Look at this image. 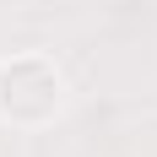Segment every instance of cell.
Returning a JSON list of instances; mask_svg holds the SVG:
<instances>
[{"label":"cell","instance_id":"cell-1","mask_svg":"<svg viewBox=\"0 0 157 157\" xmlns=\"http://www.w3.org/2000/svg\"><path fill=\"white\" fill-rule=\"evenodd\" d=\"M65 109V71L49 54H6L0 60V119L16 130L54 125Z\"/></svg>","mask_w":157,"mask_h":157}]
</instances>
